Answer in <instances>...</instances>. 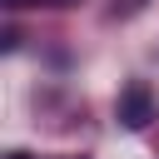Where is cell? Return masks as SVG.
I'll return each instance as SVG.
<instances>
[{
	"label": "cell",
	"instance_id": "obj_1",
	"mask_svg": "<svg viewBox=\"0 0 159 159\" xmlns=\"http://www.w3.org/2000/svg\"><path fill=\"white\" fill-rule=\"evenodd\" d=\"M119 119L129 124V129H144L149 119H154V94H149V84H124L119 89Z\"/></svg>",
	"mask_w": 159,
	"mask_h": 159
},
{
	"label": "cell",
	"instance_id": "obj_2",
	"mask_svg": "<svg viewBox=\"0 0 159 159\" xmlns=\"http://www.w3.org/2000/svg\"><path fill=\"white\" fill-rule=\"evenodd\" d=\"M10 10H65V5H80V0H5Z\"/></svg>",
	"mask_w": 159,
	"mask_h": 159
}]
</instances>
